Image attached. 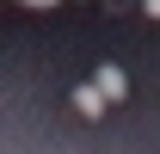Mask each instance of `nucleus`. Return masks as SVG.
<instances>
[{"label":"nucleus","mask_w":160,"mask_h":154,"mask_svg":"<svg viewBox=\"0 0 160 154\" xmlns=\"http://www.w3.org/2000/svg\"><path fill=\"white\" fill-rule=\"evenodd\" d=\"M74 111H80V117H99V111H105L99 86H74Z\"/></svg>","instance_id":"nucleus-2"},{"label":"nucleus","mask_w":160,"mask_h":154,"mask_svg":"<svg viewBox=\"0 0 160 154\" xmlns=\"http://www.w3.org/2000/svg\"><path fill=\"white\" fill-rule=\"evenodd\" d=\"M19 6H62V0H19Z\"/></svg>","instance_id":"nucleus-4"},{"label":"nucleus","mask_w":160,"mask_h":154,"mask_svg":"<svg viewBox=\"0 0 160 154\" xmlns=\"http://www.w3.org/2000/svg\"><path fill=\"white\" fill-rule=\"evenodd\" d=\"M92 86H99L105 105H123V99H129V74H123V68H99V80H92Z\"/></svg>","instance_id":"nucleus-1"},{"label":"nucleus","mask_w":160,"mask_h":154,"mask_svg":"<svg viewBox=\"0 0 160 154\" xmlns=\"http://www.w3.org/2000/svg\"><path fill=\"white\" fill-rule=\"evenodd\" d=\"M142 13H148V19H160V0H142Z\"/></svg>","instance_id":"nucleus-3"}]
</instances>
